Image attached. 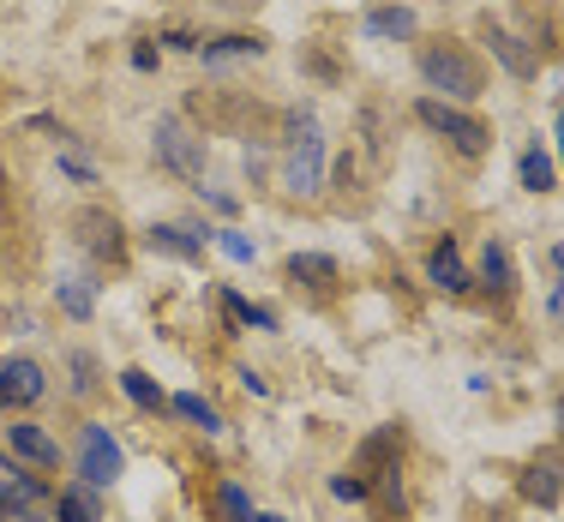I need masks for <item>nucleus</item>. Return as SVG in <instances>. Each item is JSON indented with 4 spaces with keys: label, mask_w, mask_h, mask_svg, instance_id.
I'll return each mask as SVG.
<instances>
[{
    "label": "nucleus",
    "mask_w": 564,
    "mask_h": 522,
    "mask_svg": "<svg viewBox=\"0 0 564 522\" xmlns=\"http://www.w3.org/2000/svg\"><path fill=\"white\" fill-rule=\"evenodd\" d=\"M414 115H421V127H433L438 139H451L463 156H487L492 132H487V120H480V115L456 109V102H445V97H421V102H414Z\"/></svg>",
    "instance_id": "1"
},
{
    "label": "nucleus",
    "mask_w": 564,
    "mask_h": 522,
    "mask_svg": "<svg viewBox=\"0 0 564 522\" xmlns=\"http://www.w3.org/2000/svg\"><path fill=\"white\" fill-rule=\"evenodd\" d=\"M421 78L433 90H445V97H456V102H475L480 97V66H475V55H463V48H426L421 55Z\"/></svg>",
    "instance_id": "2"
},
{
    "label": "nucleus",
    "mask_w": 564,
    "mask_h": 522,
    "mask_svg": "<svg viewBox=\"0 0 564 522\" xmlns=\"http://www.w3.org/2000/svg\"><path fill=\"white\" fill-rule=\"evenodd\" d=\"M282 186H289L294 198H313V193H325V132H318L313 120L301 127V139H294L289 163H282Z\"/></svg>",
    "instance_id": "3"
},
{
    "label": "nucleus",
    "mask_w": 564,
    "mask_h": 522,
    "mask_svg": "<svg viewBox=\"0 0 564 522\" xmlns=\"http://www.w3.org/2000/svg\"><path fill=\"white\" fill-rule=\"evenodd\" d=\"M120 468H127V450H120V438L109 426H85V438H78V480L85 487H115Z\"/></svg>",
    "instance_id": "4"
},
{
    "label": "nucleus",
    "mask_w": 564,
    "mask_h": 522,
    "mask_svg": "<svg viewBox=\"0 0 564 522\" xmlns=\"http://www.w3.org/2000/svg\"><path fill=\"white\" fill-rule=\"evenodd\" d=\"M151 144H156V163H163L169 174H181V181H198V174H205V139H193L174 115L156 120Z\"/></svg>",
    "instance_id": "5"
},
{
    "label": "nucleus",
    "mask_w": 564,
    "mask_h": 522,
    "mask_svg": "<svg viewBox=\"0 0 564 522\" xmlns=\"http://www.w3.org/2000/svg\"><path fill=\"white\" fill-rule=\"evenodd\" d=\"M43 391H48V372L36 367V360H0V409H31V403H43Z\"/></svg>",
    "instance_id": "6"
},
{
    "label": "nucleus",
    "mask_w": 564,
    "mask_h": 522,
    "mask_svg": "<svg viewBox=\"0 0 564 522\" xmlns=\"http://www.w3.org/2000/svg\"><path fill=\"white\" fill-rule=\"evenodd\" d=\"M0 499H7V516L36 522V516L48 511V504H55V492H48L36 475H19V468H12V475H0Z\"/></svg>",
    "instance_id": "7"
},
{
    "label": "nucleus",
    "mask_w": 564,
    "mask_h": 522,
    "mask_svg": "<svg viewBox=\"0 0 564 522\" xmlns=\"http://www.w3.org/2000/svg\"><path fill=\"white\" fill-rule=\"evenodd\" d=\"M480 36H487L492 61H499L510 78H534V73H541V55H534V48L522 43V36H510L505 24H480Z\"/></svg>",
    "instance_id": "8"
},
{
    "label": "nucleus",
    "mask_w": 564,
    "mask_h": 522,
    "mask_svg": "<svg viewBox=\"0 0 564 522\" xmlns=\"http://www.w3.org/2000/svg\"><path fill=\"white\" fill-rule=\"evenodd\" d=\"M426 283L433 289H445V294H463V289H475V276H468V264H463V252H456V240L445 235L433 252H426Z\"/></svg>",
    "instance_id": "9"
},
{
    "label": "nucleus",
    "mask_w": 564,
    "mask_h": 522,
    "mask_svg": "<svg viewBox=\"0 0 564 522\" xmlns=\"http://www.w3.org/2000/svg\"><path fill=\"white\" fill-rule=\"evenodd\" d=\"M7 445L19 450L24 463H36V468H55V463H61L55 433H48V426H36V421H12V426H7Z\"/></svg>",
    "instance_id": "10"
},
{
    "label": "nucleus",
    "mask_w": 564,
    "mask_h": 522,
    "mask_svg": "<svg viewBox=\"0 0 564 522\" xmlns=\"http://www.w3.org/2000/svg\"><path fill=\"white\" fill-rule=\"evenodd\" d=\"M144 240H151L156 252H169V259H205V240H210V235L186 229V222H156Z\"/></svg>",
    "instance_id": "11"
},
{
    "label": "nucleus",
    "mask_w": 564,
    "mask_h": 522,
    "mask_svg": "<svg viewBox=\"0 0 564 522\" xmlns=\"http://www.w3.org/2000/svg\"><path fill=\"white\" fill-rule=\"evenodd\" d=\"M414 7H372L367 12V36L372 43H402V36H414Z\"/></svg>",
    "instance_id": "12"
},
{
    "label": "nucleus",
    "mask_w": 564,
    "mask_h": 522,
    "mask_svg": "<svg viewBox=\"0 0 564 522\" xmlns=\"http://www.w3.org/2000/svg\"><path fill=\"white\" fill-rule=\"evenodd\" d=\"M55 516H61V522H102L97 487H85V480H78V487H61V492H55Z\"/></svg>",
    "instance_id": "13"
},
{
    "label": "nucleus",
    "mask_w": 564,
    "mask_h": 522,
    "mask_svg": "<svg viewBox=\"0 0 564 522\" xmlns=\"http://www.w3.org/2000/svg\"><path fill=\"white\" fill-rule=\"evenodd\" d=\"M517 181H522V193H553V181H558L553 156H546L541 144H529V151L517 156Z\"/></svg>",
    "instance_id": "14"
},
{
    "label": "nucleus",
    "mask_w": 564,
    "mask_h": 522,
    "mask_svg": "<svg viewBox=\"0 0 564 522\" xmlns=\"http://www.w3.org/2000/svg\"><path fill=\"white\" fill-rule=\"evenodd\" d=\"M480 283L499 289V294L517 289V264H510V247H505V240H487V252H480Z\"/></svg>",
    "instance_id": "15"
},
{
    "label": "nucleus",
    "mask_w": 564,
    "mask_h": 522,
    "mask_svg": "<svg viewBox=\"0 0 564 522\" xmlns=\"http://www.w3.org/2000/svg\"><path fill=\"white\" fill-rule=\"evenodd\" d=\"M289 276H294V283H306V289H330V283H337V259H325V252H294Z\"/></svg>",
    "instance_id": "16"
},
{
    "label": "nucleus",
    "mask_w": 564,
    "mask_h": 522,
    "mask_svg": "<svg viewBox=\"0 0 564 522\" xmlns=\"http://www.w3.org/2000/svg\"><path fill=\"white\" fill-rule=\"evenodd\" d=\"M264 43L259 36H223V43H205V66H235V61H259Z\"/></svg>",
    "instance_id": "17"
},
{
    "label": "nucleus",
    "mask_w": 564,
    "mask_h": 522,
    "mask_svg": "<svg viewBox=\"0 0 564 522\" xmlns=\"http://www.w3.org/2000/svg\"><path fill=\"white\" fill-rule=\"evenodd\" d=\"M174 414H181V421H193V426H205V433H223V414L210 409L198 391H181V396H174Z\"/></svg>",
    "instance_id": "18"
},
{
    "label": "nucleus",
    "mask_w": 564,
    "mask_h": 522,
    "mask_svg": "<svg viewBox=\"0 0 564 522\" xmlns=\"http://www.w3.org/2000/svg\"><path fill=\"white\" fill-rule=\"evenodd\" d=\"M223 306H228V318H235V325H252V330H276V313H271V306H252V301H240L235 289L223 294Z\"/></svg>",
    "instance_id": "19"
},
{
    "label": "nucleus",
    "mask_w": 564,
    "mask_h": 522,
    "mask_svg": "<svg viewBox=\"0 0 564 522\" xmlns=\"http://www.w3.org/2000/svg\"><path fill=\"white\" fill-rule=\"evenodd\" d=\"M522 492H529V499H534V504H558V492H564V487H558V468H546V463H534V468H529V475H522Z\"/></svg>",
    "instance_id": "20"
},
{
    "label": "nucleus",
    "mask_w": 564,
    "mask_h": 522,
    "mask_svg": "<svg viewBox=\"0 0 564 522\" xmlns=\"http://www.w3.org/2000/svg\"><path fill=\"white\" fill-rule=\"evenodd\" d=\"M120 391H127L139 409H163V391H156V379H151V372H139V367L120 372Z\"/></svg>",
    "instance_id": "21"
},
{
    "label": "nucleus",
    "mask_w": 564,
    "mask_h": 522,
    "mask_svg": "<svg viewBox=\"0 0 564 522\" xmlns=\"http://www.w3.org/2000/svg\"><path fill=\"white\" fill-rule=\"evenodd\" d=\"M217 516H223V522H252V499H247V487L223 480V487H217Z\"/></svg>",
    "instance_id": "22"
},
{
    "label": "nucleus",
    "mask_w": 564,
    "mask_h": 522,
    "mask_svg": "<svg viewBox=\"0 0 564 522\" xmlns=\"http://www.w3.org/2000/svg\"><path fill=\"white\" fill-rule=\"evenodd\" d=\"M55 301H61V313H66V318H90V289L78 283V276H66V283L55 289Z\"/></svg>",
    "instance_id": "23"
},
{
    "label": "nucleus",
    "mask_w": 564,
    "mask_h": 522,
    "mask_svg": "<svg viewBox=\"0 0 564 522\" xmlns=\"http://www.w3.org/2000/svg\"><path fill=\"white\" fill-rule=\"evenodd\" d=\"M217 247H223L235 264H252V259H259V247H252L247 235H235V229H217Z\"/></svg>",
    "instance_id": "24"
},
{
    "label": "nucleus",
    "mask_w": 564,
    "mask_h": 522,
    "mask_svg": "<svg viewBox=\"0 0 564 522\" xmlns=\"http://www.w3.org/2000/svg\"><path fill=\"white\" fill-rule=\"evenodd\" d=\"M330 492L348 499V504H360V499H367V475H337V480H330Z\"/></svg>",
    "instance_id": "25"
},
{
    "label": "nucleus",
    "mask_w": 564,
    "mask_h": 522,
    "mask_svg": "<svg viewBox=\"0 0 564 522\" xmlns=\"http://www.w3.org/2000/svg\"><path fill=\"white\" fill-rule=\"evenodd\" d=\"M61 168L73 174V181H85V186L97 181V168H90V163H85V156H78V151H61Z\"/></svg>",
    "instance_id": "26"
},
{
    "label": "nucleus",
    "mask_w": 564,
    "mask_h": 522,
    "mask_svg": "<svg viewBox=\"0 0 564 522\" xmlns=\"http://www.w3.org/2000/svg\"><path fill=\"white\" fill-rule=\"evenodd\" d=\"M73 372H78L73 391H90V384H97V360H90V355H73Z\"/></svg>",
    "instance_id": "27"
},
{
    "label": "nucleus",
    "mask_w": 564,
    "mask_h": 522,
    "mask_svg": "<svg viewBox=\"0 0 564 522\" xmlns=\"http://www.w3.org/2000/svg\"><path fill=\"white\" fill-rule=\"evenodd\" d=\"M235 379H240V384H247V391H252V396H271V384H264V379H259V372H252V367H240V372H235Z\"/></svg>",
    "instance_id": "28"
},
{
    "label": "nucleus",
    "mask_w": 564,
    "mask_h": 522,
    "mask_svg": "<svg viewBox=\"0 0 564 522\" xmlns=\"http://www.w3.org/2000/svg\"><path fill=\"white\" fill-rule=\"evenodd\" d=\"M132 66H139V73H151V66H156V48L139 43V48H132Z\"/></svg>",
    "instance_id": "29"
},
{
    "label": "nucleus",
    "mask_w": 564,
    "mask_h": 522,
    "mask_svg": "<svg viewBox=\"0 0 564 522\" xmlns=\"http://www.w3.org/2000/svg\"><path fill=\"white\" fill-rule=\"evenodd\" d=\"M546 313H553V318H558V325H564V283H558L553 294H546Z\"/></svg>",
    "instance_id": "30"
},
{
    "label": "nucleus",
    "mask_w": 564,
    "mask_h": 522,
    "mask_svg": "<svg viewBox=\"0 0 564 522\" xmlns=\"http://www.w3.org/2000/svg\"><path fill=\"white\" fill-rule=\"evenodd\" d=\"M553 271L564 276V247H553Z\"/></svg>",
    "instance_id": "31"
},
{
    "label": "nucleus",
    "mask_w": 564,
    "mask_h": 522,
    "mask_svg": "<svg viewBox=\"0 0 564 522\" xmlns=\"http://www.w3.org/2000/svg\"><path fill=\"white\" fill-rule=\"evenodd\" d=\"M558 163H564V109H558Z\"/></svg>",
    "instance_id": "32"
},
{
    "label": "nucleus",
    "mask_w": 564,
    "mask_h": 522,
    "mask_svg": "<svg viewBox=\"0 0 564 522\" xmlns=\"http://www.w3.org/2000/svg\"><path fill=\"white\" fill-rule=\"evenodd\" d=\"M0 475H12V463H7V457H0Z\"/></svg>",
    "instance_id": "33"
},
{
    "label": "nucleus",
    "mask_w": 564,
    "mask_h": 522,
    "mask_svg": "<svg viewBox=\"0 0 564 522\" xmlns=\"http://www.w3.org/2000/svg\"><path fill=\"white\" fill-rule=\"evenodd\" d=\"M252 522H282V516H252Z\"/></svg>",
    "instance_id": "34"
},
{
    "label": "nucleus",
    "mask_w": 564,
    "mask_h": 522,
    "mask_svg": "<svg viewBox=\"0 0 564 522\" xmlns=\"http://www.w3.org/2000/svg\"><path fill=\"white\" fill-rule=\"evenodd\" d=\"M0 522H7V499H0Z\"/></svg>",
    "instance_id": "35"
}]
</instances>
